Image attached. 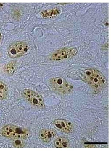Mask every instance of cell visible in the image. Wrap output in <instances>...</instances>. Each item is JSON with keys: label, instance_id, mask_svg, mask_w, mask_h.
I'll return each mask as SVG.
<instances>
[{"label": "cell", "instance_id": "obj_14", "mask_svg": "<svg viewBox=\"0 0 111 151\" xmlns=\"http://www.w3.org/2000/svg\"><path fill=\"white\" fill-rule=\"evenodd\" d=\"M3 6V4L0 3V7L2 6Z\"/></svg>", "mask_w": 111, "mask_h": 151}, {"label": "cell", "instance_id": "obj_9", "mask_svg": "<svg viewBox=\"0 0 111 151\" xmlns=\"http://www.w3.org/2000/svg\"><path fill=\"white\" fill-rule=\"evenodd\" d=\"M54 145L57 148H68L70 146L68 139L64 137H60L56 139Z\"/></svg>", "mask_w": 111, "mask_h": 151}, {"label": "cell", "instance_id": "obj_15", "mask_svg": "<svg viewBox=\"0 0 111 151\" xmlns=\"http://www.w3.org/2000/svg\"><path fill=\"white\" fill-rule=\"evenodd\" d=\"M1 33H0V41H1Z\"/></svg>", "mask_w": 111, "mask_h": 151}, {"label": "cell", "instance_id": "obj_13", "mask_svg": "<svg viewBox=\"0 0 111 151\" xmlns=\"http://www.w3.org/2000/svg\"><path fill=\"white\" fill-rule=\"evenodd\" d=\"M21 139H15L13 142V145L16 148H22L24 146V144L23 141Z\"/></svg>", "mask_w": 111, "mask_h": 151}, {"label": "cell", "instance_id": "obj_7", "mask_svg": "<svg viewBox=\"0 0 111 151\" xmlns=\"http://www.w3.org/2000/svg\"><path fill=\"white\" fill-rule=\"evenodd\" d=\"M53 125L57 130L66 134H69L72 132L74 128L72 122L63 119L55 120L53 122Z\"/></svg>", "mask_w": 111, "mask_h": 151}, {"label": "cell", "instance_id": "obj_12", "mask_svg": "<svg viewBox=\"0 0 111 151\" xmlns=\"http://www.w3.org/2000/svg\"><path fill=\"white\" fill-rule=\"evenodd\" d=\"M15 62L11 61L8 63L4 68V72L9 75H12L15 73L16 69Z\"/></svg>", "mask_w": 111, "mask_h": 151}, {"label": "cell", "instance_id": "obj_8", "mask_svg": "<svg viewBox=\"0 0 111 151\" xmlns=\"http://www.w3.org/2000/svg\"><path fill=\"white\" fill-rule=\"evenodd\" d=\"M56 133L52 129H44L40 131L39 137L41 140L44 142L49 143L54 138Z\"/></svg>", "mask_w": 111, "mask_h": 151}, {"label": "cell", "instance_id": "obj_10", "mask_svg": "<svg viewBox=\"0 0 111 151\" xmlns=\"http://www.w3.org/2000/svg\"><path fill=\"white\" fill-rule=\"evenodd\" d=\"M60 12L61 11L59 9L54 8L43 12H41V15L44 18L50 19L59 15Z\"/></svg>", "mask_w": 111, "mask_h": 151}, {"label": "cell", "instance_id": "obj_1", "mask_svg": "<svg viewBox=\"0 0 111 151\" xmlns=\"http://www.w3.org/2000/svg\"><path fill=\"white\" fill-rule=\"evenodd\" d=\"M0 134L7 138L26 139L31 136L29 130L26 128L8 124L3 127L0 130Z\"/></svg>", "mask_w": 111, "mask_h": 151}, {"label": "cell", "instance_id": "obj_5", "mask_svg": "<svg viewBox=\"0 0 111 151\" xmlns=\"http://www.w3.org/2000/svg\"><path fill=\"white\" fill-rule=\"evenodd\" d=\"M29 50V46L26 43L23 42H17L12 43L9 47L8 54L11 58H15L27 54Z\"/></svg>", "mask_w": 111, "mask_h": 151}, {"label": "cell", "instance_id": "obj_3", "mask_svg": "<svg viewBox=\"0 0 111 151\" xmlns=\"http://www.w3.org/2000/svg\"><path fill=\"white\" fill-rule=\"evenodd\" d=\"M48 83L53 91L60 94H68L72 91L73 88L70 83L61 77L51 79Z\"/></svg>", "mask_w": 111, "mask_h": 151}, {"label": "cell", "instance_id": "obj_2", "mask_svg": "<svg viewBox=\"0 0 111 151\" xmlns=\"http://www.w3.org/2000/svg\"><path fill=\"white\" fill-rule=\"evenodd\" d=\"M84 78L86 82L95 90L100 91L107 86V82L104 75L99 70L95 69L86 70Z\"/></svg>", "mask_w": 111, "mask_h": 151}, {"label": "cell", "instance_id": "obj_6", "mask_svg": "<svg viewBox=\"0 0 111 151\" xmlns=\"http://www.w3.org/2000/svg\"><path fill=\"white\" fill-rule=\"evenodd\" d=\"M78 50L76 48L66 47L61 49L52 53L50 59L54 61H60L68 59L77 55Z\"/></svg>", "mask_w": 111, "mask_h": 151}, {"label": "cell", "instance_id": "obj_11", "mask_svg": "<svg viewBox=\"0 0 111 151\" xmlns=\"http://www.w3.org/2000/svg\"><path fill=\"white\" fill-rule=\"evenodd\" d=\"M8 88L6 84L0 81V100L6 99L8 96Z\"/></svg>", "mask_w": 111, "mask_h": 151}, {"label": "cell", "instance_id": "obj_4", "mask_svg": "<svg viewBox=\"0 0 111 151\" xmlns=\"http://www.w3.org/2000/svg\"><path fill=\"white\" fill-rule=\"evenodd\" d=\"M22 95L25 99L35 108L39 109L45 108L43 97L37 93L25 89L22 91Z\"/></svg>", "mask_w": 111, "mask_h": 151}]
</instances>
